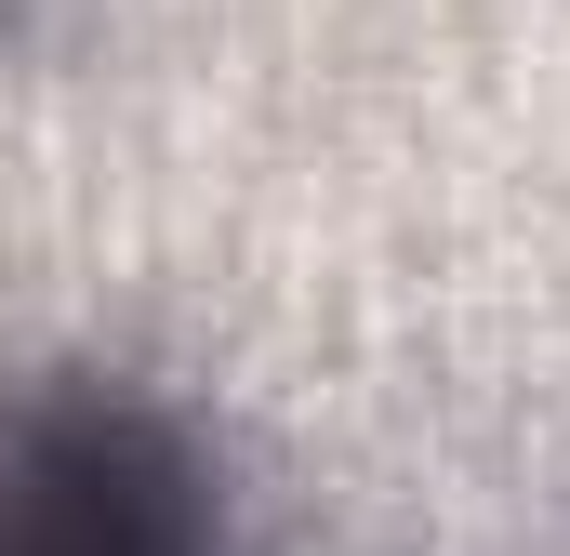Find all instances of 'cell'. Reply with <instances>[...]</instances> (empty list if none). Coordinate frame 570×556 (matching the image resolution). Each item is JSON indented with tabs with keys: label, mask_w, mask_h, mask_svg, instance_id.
<instances>
[{
	"label": "cell",
	"mask_w": 570,
	"mask_h": 556,
	"mask_svg": "<svg viewBox=\"0 0 570 556\" xmlns=\"http://www.w3.org/2000/svg\"><path fill=\"white\" fill-rule=\"evenodd\" d=\"M0 556H239L213 437L107 371L0 385Z\"/></svg>",
	"instance_id": "cell-1"
}]
</instances>
